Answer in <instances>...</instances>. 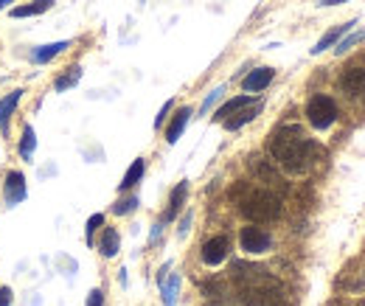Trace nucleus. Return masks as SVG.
<instances>
[{"mask_svg":"<svg viewBox=\"0 0 365 306\" xmlns=\"http://www.w3.org/2000/svg\"><path fill=\"white\" fill-rule=\"evenodd\" d=\"M68 48H71V42H68V40L40 45V48H34V51H31V62H34V65H45V62H51L54 57H60V54H62V51H68Z\"/></svg>","mask_w":365,"mask_h":306,"instance_id":"9d476101","label":"nucleus"},{"mask_svg":"<svg viewBox=\"0 0 365 306\" xmlns=\"http://www.w3.org/2000/svg\"><path fill=\"white\" fill-rule=\"evenodd\" d=\"M9 3H14V0H0V11H3V8L9 6Z\"/></svg>","mask_w":365,"mask_h":306,"instance_id":"2f4dec72","label":"nucleus"},{"mask_svg":"<svg viewBox=\"0 0 365 306\" xmlns=\"http://www.w3.org/2000/svg\"><path fill=\"white\" fill-rule=\"evenodd\" d=\"M84 306H104V293H101V290H90L87 304Z\"/></svg>","mask_w":365,"mask_h":306,"instance_id":"cd10ccee","label":"nucleus"},{"mask_svg":"<svg viewBox=\"0 0 365 306\" xmlns=\"http://www.w3.org/2000/svg\"><path fill=\"white\" fill-rule=\"evenodd\" d=\"M189 118H191V107H180V110H177V115L172 118L169 130H166V141H169V144H177V141H180V135H183V130H186Z\"/></svg>","mask_w":365,"mask_h":306,"instance_id":"4468645a","label":"nucleus"},{"mask_svg":"<svg viewBox=\"0 0 365 306\" xmlns=\"http://www.w3.org/2000/svg\"><path fill=\"white\" fill-rule=\"evenodd\" d=\"M315 144L303 135L301 127H281L279 132H273L270 138V154L276 157V163L290 171V174H303L312 166V154H315Z\"/></svg>","mask_w":365,"mask_h":306,"instance_id":"f257e3e1","label":"nucleus"},{"mask_svg":"<svg viewBox=\"0 0 365 306\" xmlns=\"http://www.w3.org/2000/svg\"><path fill=\"white\" fill-rule=\"evenodd\" d=\"M306 118L315 130H329L337 121V104L329 96H312L306 104Z\"/></svg>","mask_w":365,"mask_h":306,"instance_id":"7ed1b4c3","label":"nucleus"},{"mask_svg":"<svg viewBox=\"0 0 365 306\" xmlns=\"http://www.w3.org/2000/svg\"><path fill=\"white\" fill-rule=\"evenodd\" d=\"M20 98H23V90H14V93H9L3 101H0V132H6L9 130V121H11V113L17 110V104H20Z\"/></svg>","mask_w":365,"mask_h":306,"instance_id":"2eb2a0df","label":"nucleus"},{"mask_svg":"<svg viewBox=\"0 0 365 306\" xmlns=\"http://www.w3.org/2000/svg\"><path fill=\"white\" fill-rule=\"evenodd\" d=\"M365 40V28L363 31H357V34H349V37H343L340 42H337V48H335V54H346L349 48H354L357 42H363Z\"/></svg>","mask_w":365,"mask_h":306,"instance_id":"5701e85b","label":"nucleus"},{"mask_svg":"<svg viewBox=\"0 0 365 306\" xmlns=\"http://www.w3.org/2000/svg\"><path fill=\"white\" fill-rule=\"evenodd\" d=\"M157 284H160V295H163V304L174 306L177 304V293H180V273H169V264L160 270L157 276Z\"/></svg>","mask_w":365,"mask_h":306,"instance_id":"6e6552de","label":"nucleus"},{"mask_svg":"<svg viewBox=\"0 0 365 306\" xmlns=\"http://www.w3.org/2000/svg\"><path fill=\"white\" fill-rule=\"evenodd\" d=\"M79 79H82V68H79V65H71V68H65V71L57 76L54 87H57L60 93H62V90H71V87L79 84Z\"/></svg>","mask_w":365,"mask_h":306,"instance_id":"412c9836","label":"nucleus"},{"mask_svg":"<svg viewBox=\"0 0 365 306\" xmlns=\"http://www.w3.org/2000/svg\"><path fill=\"white\" fill-rule=\"evenodd\" d=\"M247 104H253V98H250V96H236V98L225 101V104H222V107L217 110L214 121H225V118H230L233 113H239V110H242V107H247Z\"/></svg>","mask_w":365,"mask_h":306,"instance_id":"a211bd4d","label":"nucleus"},{"mask_svg":"<svg viewBox=\"0 0 365 306\" xmlns=\"http://www.w3.org/2000/svg\"><path fill=\"white\" fill-rule=\"evenodd\" d=\"M26 177H23V171H9L6 174V183H3V197H6V203L9 205H17V203H23L26 200Z\"/></svg>","mask_w":365,"mask_h":306,"instance_id":"0eeeda50","label":"nucleus"},{"mask_svg":"<svg viewBox=\"0 0 365 306\" xmlns=\"http://www.w3.org/2000/svg\"><path fill=\"white\" fill-rule=\"evenodd\" d=\"M144 169H146L144 157H135V160H133V166L127 169L124 180L118 183V188H121V191H130L133 186H138V183H141V177H144Z\"/></svg>","mask_w":365,"mask_h":306,"instance_id":"f3484780","label":"nucleus"},{"mask_svg":"<svg viewBox=\"0 0 365 306\" xmlns=\"http://www.w3.org/2000/svg\"><path fill=\"white\" fill-rule=\"evenodd\" d=\"M239 211L250 222H276L281 217V200L273 191H250L239 203Z\"/></svg>","mask_w":365,"mask_h":306,"instance_id":"f03ea898","label":"nucleus"},{"mask_svg":"<svg viewBox=\"0 0 365 306\" xmlns=\"http://www.w3.org/2000/svg\"><path fill=\"white\" fill-rule=\"evenodd\" d=\"M242 301L247 306H284V293H281V284L242 287Z\"/></svg>","mask_w":365,"mask_h":306,"instance_id":"20e7f679","label":"nucleus"},{"mask_svg":"<svg viewBox=\"0 0 365 306\" xmlns=\"http://www.w3.org/2000/svg\"><path fill=\"white\" fill-rule=\"evenodd\" d=\"M186 194H189V183H180L174 191H172V203H169V211H166V222H172L174 217H177V211L183 208V203H186Z\"/></svg>","mask_w":365,"mask_h":306,"instance_id":"aec40b11","label":"nucleus"},{"mask_svg":"<svg viewBox=\"0 0 365 306\" xmlns=\"http://www.w3.org/2000/svg\"><path fill=\"white\" fill-rule=\"evenodd\" d=\"M104 225V214H93L90 220H87V228H84V239H87V244H93V233Z\"/></svg>","mask_w":365,"mask_h":306,"instance_id":"393cba45","label":"nucleus"},{"mask_svg":"<svg viewBox=\"0 0 365 306\" xmlns=\"http://www.w3.org/2000/svg\"><path fill=\"white\" fill-rule=\"evenodd\" d=\"M259 110H262V101H253V104H247V107H242L239 113H233L230 118H225L222 124H225V130H242L245 124H250L256 115H259Z\"/></svg>","mask_w":365,"mask_h":306,"instance_id":"9b49d317","label":"nucleus"},{"mask_svg":"<svg viewBox=\"0 0 365 306\" xmlns=\"http://www.w3.org/2000/svg\"><path fill=\"white\" fill-rule=\"evenodd\" d=\"M360 306H365V301H363V304H360Z\"/></svg>","mask_w":365,"mask_h":306,"instance_id":"473e14b6","label":"nucleus"},{"mask_svg":"<svg viewBox=\"0 0 365 306\" xmlns=\"http://www.w3.org/2000/svg\"><path fill=\"white\" fill-rule=\"evenodd\" d=\"M239 244H242L245 253L259 256V253H267V250H270L273 239H270L267 230L256 228V225H247V228H242V233H239Z\"/></svg>","mask_w":365,"mask_h":306,"instance_id":"39448f33","label":"nucleus"},{"mask_svg":"<svg viewBox=\"0 0 365 306\" xmlns=\"http://www.w3.org/2000/svg\"><path fill=\"white\" fill-rule=\"evenodd\" d=\"M340 87L343 93L349 96H363L365 93V68H349L343 79H340Z\"/></svg>","mask_w":365,"mask_h":306,"instance_id":"ddd939ff","label":"nucleus"},{"mask_svg":"<svg viewBox=\"0 0 365 306\" xmlns=\"http://www.w3.org/2000/svg\"><path fill=\"white\" fill-rule=\"evenodd\" d=\"M34 149H37V132H34V127H23V138H20V154L28 160V157H34Z\"/></svg>","mask_w":365,"mask_h":306,"instance_id":"4be33fe9","label":"nucleus"},{"mask_svg":"<svg viewBox=\"0 0 365 306\" xmlns=\"http://www.w3.org/2000/svg\"><path fill=\"white\" fill-rule=\"evenodd\" d=\"M340 3H349V0H318V6H340Z\"/></svg>","mask_w":365,"mask_h":306,"instance_id":"7c9ffc66","label":"nucleus"},{"mask_svg":"<svg viewBox=\"0 0 365 306\" xmlns=\"http://www.w3.org/2000/svg\"><path fill=\"white\" fill-rule=\"evenodd\" d=\"M222 93H225V87H214V90L208 93V98L203 101V107H200V113H208V110H211V107L217 104L219 98H222Z\"/></svg>","mask_w":365,"mask_h":306,"instance_id":"a878e982","label":"nucleus"},{"mask_svg":"<svg viewBox=\"0 0 365 306\" xmlns=\"http://www.w3.org/2000/svg\"><path fill=\"white\" fill-rule=\"evenodd\" d=\"M189 225H191V214H186V217H183V222H180V239L189 233Z\"/></svg>","mask_w":365,"mask_h":306,"instance_id":"c756f323","label":"nucleus"},{"mask_svg":"<svg viewBox=\"0 0 365 306\" xmlns=\"http://www.w3.org/2000/svg\"><path fill=\"white\" fill-rule=\"evenodd\" d=\"M51 6H54V0H34V3H28V6H14V8H11V17H17V20H23V17H37V14H45Z\"/></svg>","mask_w":365,"mask_h":306,"instance_id":"dca6fc26","label":"nucleus"},{"mask_svg":"<svg viewBox=\"0 0 365 306\" xmlns=\"http://www.w3.org/2000/svg\"><path fill=\"white\" fill-rule=\"evenodd\" d=\"M228 250H230L228 236H214V239H208V242L203 244V261H206L208 267H219V264L228 259Z\"/></svg>","mask_w":365,"mask_h":306,"instance_id":"423d86ee","label":"nucleus"},{"mask_svg":"<svg viewBox=\"0 0 365 306\" xmlns=\"http://www.w3.org/2000/svg\"><path fill=\"white\" fill-rule=\"evenodd\" d=\"M138 208V197L133 194V197H127V200H121V203H116V208H113V214H118V217H127V214H133Z\"/></svg>","mask_w":365,"mask_h":306,"instance_id":"b1692460","label":"nucleus"},{"mask_svg":"<svg viewBox=\"0 0 365 306\" xmlns=\"http://www.w3.org/2000/svg\"><path fill=\"white\" fill-rule=\"evenodd\" d=\"M354 26H357L354 20H352V23H343V26H335L332 31H326V34L318 40V45L312 48V54H323V51H329V48H332V45H337V42H340V40H343Z\"/></svg>","mask_w":365,"mask_h":306,"instance_id":"1a4fd4ad","label":"nucleus"},{"mask_svg":"<svg viewBox=\"0 0 365 306\" xmlns=\"http://www.w3.org/2000/svg\"><path fill=\"white\" fill-rule=\"evenodd\" d=\"M118 230L116 228H104L101 230V242H99V250H101V256L104 259H113L116 253H118Z\"/></svg>","mask_w":365,"mask_h":306,"instance_id":"6ab92c4d","label":"nucleus"},{"mask_svg":"<svg viewBox=\"0 0 365 306\" xmlns=\"http://www.w3.org/2000/svg\"><path fill=\"white\" fill-rule=\"evenodd\" d=\"M276 76V71L273 68H256V71H250L247 76L242 79V87L247 90V93H259V90H264L270 81Z\"/></svg>","mask_w":365,"mask_h":306,"instance_id":"f8f14e48","label":"nucleus"},{"mask_svg":"<svg viewBox=\"0 0 365 306\" xmlns=\"http://www.w3.org/2000/svg\"><path fill=\"white\" fill-rule=\"evenodd\" d=\"M0 306H11V290L0 287Z\"/></svg>","mask_w":365,"mask_h":306,"instance_id":"c85d7f7f","label":"nucleus"},{"mask_svg":"<svg viewBox=\"0 0 365 306\" xmlns=\"http://www.w3.org/2000/svg\"><path fill=\"white\" fill-rule=\"evenodd\" d=\"M172 107H174V101H166V104L160 107V113H157V118H155V130H160V127H163V121H166V115L172 113Z\"/></svg>","mask_w":365,"mask_h":306,"instance_id":"bb28decb","label":"nucleus"}]
</instances>
